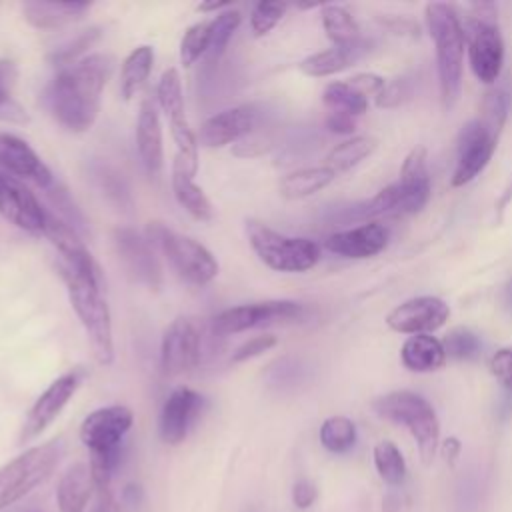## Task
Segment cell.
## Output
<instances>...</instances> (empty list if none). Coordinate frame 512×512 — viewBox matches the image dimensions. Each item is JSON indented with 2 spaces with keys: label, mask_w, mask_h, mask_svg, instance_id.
<instances>
[{
  "label": "cell",
  "mask_w": 512,
  "mask_h": 512,
  "mask_svg": "<svg viewBox=\"0 0 512 512\" xmlns=\"http://www.w3.org/2000/svg\"><path fill=\"white\" fill-rule=\"evenodd\" d=\"M112 68V56L90 54L58 70L48 86V106L60 126L70 132H86L92 128Z\"/></svg>",
  "instance_id": "obj_1"
},
{
  "label": "cell",
  "mask_w": 512,
  "mask_h": 512,
  "mask_svg": "<svg viewBox=\"0 0 512 512\" xmlns=\"http://www.w3.org/2000/svg\"><path fill=\"white\" fill-rule=\"evenodd\" d=\"M426 24L436 44L438 84L444 108H452L462 88L464 66V28L456 10L446 2H432L426 6Z\"/></svg>",
  "instance_id": "obj_2"
},
{
  "label": "cell",
  "mask_w": 512,
  "mask_h": 512,
  "mask_svg": "<svg viewBox=\"0 0 512 512\" xmlns=\"http://www.w3.org/2000/svg\"><path fill=\"white\" fill-rule=\"evenodd\" d=\"M60 276L66 282L70 304L88 336L96 362L110 366L114 362L112 318L108 304L100 294V282L96 278L80 276L64 268H60Z\"/></svg>",
  "instance_id": "obj_3"
},
{
  "label": "cell",
  "mask_w": 512,
  "mask_h": 512,
  "mask_svg": "<svg viewBox=\"0 0 512 512\" xmlns=\"http://www.w3.org/2000/svg\"><path fill=\"white\" fill-rule=\"evenodd\" d=\"M372 408L380 418L408 428L418 444L422 462H432L440 440V424L426 398L410 390H394L376 398Z\"/></svg>",
  "instance_id": "obj_4"
},
{
  "label": "cell",
  "mask_w": 512,
  "mask_h": 512,
  "mask_svg": "<svg viewBox=\"0 0 512 512\" xmlns=\"http://www.w3.org/2000/svg\"><path fill=\"white\" fill-rule=\"evenodd\" d=\"M64 454L60 438L28 448L0 468V510L12 506L46 482Z\"/></svg>",
  "instance_id": "obj_5"
},
{
  "label": "cell",
  "mask_w": 512,
  "mask_h": 512,
  "mask_svg": "<svg viewBox=\"0 0 512 512\" xmlns=\"http://www.w3.org/2000/svg\"><path fill=\"white\" fill-rule=\"evenodd\" d=\"M246 234L256 256L276 272H306L320 260V246L308 238L286 236L260 220H246Z\"/></svg>",
  "instance_id": "obj_6"
},
{
  "label": "cell",
  "mask_w": 512,
  "mask_h": 512,
  "mask_svg": "<svg viewBox=\"0 0 512 512\" xmlns=\"http://www.w3.org/2000/svg\"><path fill=\"white\" fill-rule=\"evenodd\" d=\"M150 244H156L172 268L190 284L204 286L218 276V262L198 240L166 228L162 222H150L146 228Z\"/></svg>",
  "instance_id": "obj_7"
},
{
  "label": "cell",
  "mask_w": 512,
  "mask_h": 512,
  "mask_svg": "<svg viewBox=\"0 0 512 512\" xmlns=\"http://www.w3.org/2000/svg\"><path fill=\"white\" fill-rule=\"evenodd\" d=\"M304 314V306L294 300H266V302H252L240 304L222 310L212 318V332L218 336L238 334L250 328L296 320Z\"/></svg>",
  "instance_id": "obj_8"
},
{
  "label": "cell",
  "mask_w": 512,
  "mask_h": 512,
  "mask_svg": "<svg viewBox=\"0 0 512 512\" xmlns=\"http://www.w3.org/2000/svg\"><path fill=\"white\" fill-rule=\"evenodd\" d=\"M158 102L170 120V132L178 148V156H182L192 166H198V140L194 130L188 124L182 82L176 68H168L158 82Z\"/></svg>",
  "instance_id": "obj_9"
},
{
  "label": "cell",
  "mask_w": 512,
  "mask_h": 512,
  "mask_svg": "<svg viewBox=\"0 0 512 512\" xmlns=\"http://www.w3.org/2000/svg\"><path fill=\"white\" fill-rule=\"evenodd\" d=\"M464 36L474 76L484 84H494L504 64V40L498 24H486L470 18Z\"/></svg>",
  "instance_id": "obj_10"
},
{
  "label": "cell",
  "mask_w": 512,
  "mask_h": 512,
  "mask_svg": "<svg viewBox=\"0 0 512 512\" xmlns=\"http://www.w3.org/2000/svg\"><path fill=\"white\" fill-rule=\"evenodd\" d=\"M78 382H80V378L76 372H66V374L58 376L36 398V402L30 406V410L24 418V424L20 428L18 444H26V442L34 440L56 420V416L62 412V408L68 404V400L74 396Z\"/></svg>",
  "instance_id": "obj_11"
},
{
  "label": "cell",
  "mask_w": 512,
  "mask_h": 512,
  "mask_svg": "<svg viewBox=\"0 0 512 512\" xmlns=\"http://www.w3.org/2000/svg\"><path fill=\"white\" fill-rule=\"evenodd\" d=\"M498 138H494L478 118L466 122L458 134V160L452 172V186H464L474 180L490 162L496 150Z\"/></svg>",
  "instance_id": "obj_12"
},
{
  "label": "cell",
  "mask_w": 512,
  "mask_h": 512,
  "mask_svg": "<svg viewBox=\"0 0 512 512\" xmlns=\"http://www.w3.org/2000/svg\"><path fill=\"white\" fill-rule=\"evenodd\" d=\"M200 358V336L190 318H174L162 334L160 366L166 376H178L192 370Z\"/></svg>",
  "instance_id": "obj_13"
},
{
  "label": "cell",
  "mask_w": 512,
  "mask_h": 512,
  "mask_svg": "<svg viewBox=\"0 0 512 512\" xmlns=\"http://www.w3.org/2000/svg\"><path fill=\"white\" fill-rule=\"evenodd\" d=\"M134 414L130 408L114 404L90 412L80 424V440L90 452L120 448L124 434L132 428Z\"/></svg>",
  "instance_id": "obj_14"
},
{
  "label": "cell",
  "mask_w": 512,
  "mask_h": 512,
  "mask_svg": "<svg viewBox=\"0 0 512 512\" xmlns=\"http://www.w3.org/2000/svg\"><path fill=\"white\" fill-rule=\"evenodd\" d=\"M450 306L438 296H418L388 312L386 324L400 334H430L446 324Z\"/></svg>",
  "instance_id": "obj_15"
},
{
  "label": "cell",
  "mask_w": 512,
  "mask_h": 512,
  "mask_svg": "<svg viewBox=\"0 0 512 512\" xmlns=\"http://www.w3.org/2000/svg\"><path fill=\"white\" fill-rule=\"evenodd\" d=\"M42 234L48 238V242L60 254L58 268L98 280V268H96L86 244L82 242L78 232L66 220H62L58 214L46 210Z\"/></svg>",
  "instance_id": "obj_16"
},
{
  "label": "cell",
  "mask_w": 512,
  "mask_h": 512,
  "mask_svg": "<svg viewBox=\"0 0 512 512\" xmlns=\"http://www.w3.org/2000/svg\"><path fill=\"white\" fill-rule=\"evenodd\" d=\"M258 120L260 112L254 104L226 108L202 122L196 140L206 148H222L226 144L240 142L246 136H250Z\"/></svg>",
  "instance_id": "obj_17"
},
{
  "label": "cell",
  "mask_w": 512,
  "mask_h": 512,
  "mask_svg": "<svg viewBox=\"0 0 512 512\" xmlns=\"http://www.w3.org/2000/svg\"><path fill=\"white\" fill-rule=\"evenodd\" d=\"M112 238H114L116 252H118L124 268L128 270V274L136 282H140L152 290H158V286L162 282V272H160V264L154 256L150 240L128 226L116 228Z\"/></svg>",
  "instance_id": "obj_18"
},
{
  "label": "cell",
  "mask_w": 512,
  "mask_h": 512,
  "mask_svg": "<svg viewBox=\"0 0 512 512\" xmlns=\"http://www.w3.org/2000/svg\"><path fill=\"white\" fill-rule=\"evenodd\" d=\"M0 214L26 232H42L46 208L18 178L0 172Z\"/></svg>",
  "instance_id": "obj_19"
},
{
  "label": "cell",
  "mask_w": 512,
  "mask_h": 512,
  "mask_svg": "<svg viewBox=\"0 0 512 512\" xmlns=\"http://www.w3.org/2000/svg\"><path fill=\"white\" fill-rule=\"evenodd\" d=\"M200 406H202V396L198 392L186 386L174 388L164 400V406L160 412V422H158L160 438L170 446L180 444L188 436V430Z\"/></svg>",
  "instance_id": "obj_20"
},
{
  "label": "cell",
  "mask_w": 512,
  "mask_h": 512,
  "mask_svg": "<svg viewBox=\"0 0 512 512\" xmlns=\"http://www.w3.org/2000/svg\"><path fill=\"white\" fill-rule=\"evenodd\" d=\"M0 166L14 178L32 180L40 188H48L52 184V172L34 148L26 140L8 132H0Z\"/></svg>",
  "instance_id": "obj_21"
},
{
  "label": "cell",
  "mask_w": 512,
  "mask_h": 512,
  "mask_svg": "<svg viewBox=\"0 0 512 512\" xmlns=\"http://www.w3.org/2000/svg\"><path fill=\"white\" fill-rule=\"evenodd\" d=\"M388 244V228L378 222H368L350 230L334 232L324 240L326 250L346 258H370L382 252Z\"/></svg>",
  "instance_id": "obj_22"
},
{
  "label": "cell",
  "mask_w": 512,
  "mask_h": 512,
  "mask_svg": "<svg viewBox=\"0 0 512 512\" xmlns=\"http://www.w3.org/2000/svg\"><path fill=\"white\" fill-rule=\"evenodd\" d=\"M400 190L398 214H414L424 208L430 196V176L426 166V150L422 146L414 148L400 170V180L396 182Z\"/></svg>",
  "instance_id": "obj_23"
},
{
  "label": "cell",
  "mask_w": 512,
  "mask_h": 512,
  "mask_svg": "<svg viewBox=\"0 0 512 512\" xmlns=\"http://www.w3.org/2000/svg\"><path fill=\"white\" fill-rule=\"evenodd\" d=\"M196 166L186 162L182 156L176 154L172 162V192L176 202L196 220L208 222L212 218V204L206 198L204 190L194 182Z\"/></svg>",
  "instance_id": "obj_24"
},
{
  "label": "cell",
  "mask_w": 512,
  "mask_h": 512,
  "mask_svg": "<svg viewBox=\"0 0 512 512\" xmlns=\"http://www.w3.org/2000/svg\"><path fill=\"white\" fill-rule=\"evenodd\" d=\"M136 148L144 168L150 174H158L164 160L162 146V124L156 106L150 100L140 104L138 122H136Z\"/></svg>",
  "instance_id": "obj_25"
},
{
  "label": "cell",
  "mask_w": 512,
  "mask_h": 512,
  "mask_svg": "<svg viewBox=\"0 0 512 512\" xmlns=\"http://www.w3.org/2000/svg\"><path fill=\"white\" fill-rule=\"evenodd\" d=\"M94 480L90 466L84 462L72 464L56 486V502L60 512H84L92 496Z\"/></svg>",
  "instance_id": "obj_26"
},
{
  "label": "cell",
  "mask_w": 512,
  "mask_h": 512,
  "mask_svg": "<svg viewBox=\"0 0 512 512\" xmlns=\"http://www.w3.org/2000/svg\"><path fill=\"white\" fill-rule=\"evenodd\" d=\"M366 50H368L366 40H360L352 46H332V48H326V50H320L316 54L306 56L300 62V70L306 76H312V78L332 76V74L342 72L348 66H352L358 58L364 56Z\"/></svg>",
  "instance_id": "obj_27"
},
{
  "label": "cell",
  "mask_w": 512,
  "mask_h": 512,
  "mask_svg": "<svg viewBox=\"0 0 512 512\" xmlns=\"http://www.w3.org/2000/svg\"><path fill=\"white\" fill-rule=\"evenodd\" d=\"M400 360L412 372H434L444 364L446 350L432 334H412L402 344Z\"/></svg>",
  "instance_id": "obj_28"
},
{
  "label": "cell",
  "mask_w": 512,
  "mask_h": 512,
  "mask_svg": "<svg viewBox=\"0 0 512 512\" xmlns=\"http://www.w3.org/2000/svg\"><path fill=\"white\" fill-rule=\"evenodd\" d=\"M90 8L88 2H26L24 18L30 26L38 30L60 28L76 18H80Z\"/></svg>",
  "instance_id": "obj_29"
},
{
  "label": "cell",
  "mask_w": 512,
  "mask_h": 512,
  "mask_svg": "<svg viewBox=\"0 0 512 512\" xmlns=\"http://www.w3.org/2000/svg\"><path fill=\"white\" fill-rule=\"evenodd\" d=\"M336 178V172L330 166H310V168H300L290 174H286L280 184V196L288 200H298L312 196L326 188L332 180Z\"/></svg>",
  "instance_id": "obj_30"
},
{
  "label": "cell",
  "mask_w": 512,
  "mask_h": 512,
  "mask_svg": "<svg viewBox=\"0 0 512 512\" xmlns=\"http://www.w3.org/2000/svg\"><path fill=\"white\" fill-rule=\"evenodd\" d=\"M154 64V50L152 46H138L134 48L122 62L120 70V94L124 100H130L142 84L148 80Z\"/></svg>",
  "instance_id": "obj_31"
},
{
  "label": "cell",
  "mask_w": 512,
  "mask_h": 512,
  "mask_svg": "<svg viewBox=\"0 0 512 512\" xmlns=\"http://www.w3.org/2000/svg\"><path fill=\"white\" fill-rule=\"evenodd\" d=\"M322 26L326 36L334 42V46H352L362 40L354 16L342 6H322Z\"/></svg>",
  "instance_id": "obj_32"
},
{
  "label": "cell",
  "mask_w": 512,
  "mask_h": 512,
  "mask_svg": "<svg viewBox=\"0 0 512 512\" xmlns=\"http://www.w3.org/2000/svg\"><path fill=\"white\" fill-rule=\"evenodd\" d=\"M376 146H378V142L372 136H352V138L336 144L328 152L326 166H330L334 172L348 170V168L360 164L364 158H368L376 150Z\"/></svg>",
  "instance_id": "obj_33"
},
{
  "label": "cell",
  "mask_w": 512,
  "mask_h": 512,
  "mask_svg": "<svg viewBox=\"0 0 512 512\" xmlns=\"http://www.w3.org/2000/svg\"><path fill=\"white\" fill-rule=\"evenodd\" d=\"M240 22H242L240 12L232 10V8L216 14V18L210 22V42H208V50H206V58L210 64L220 60L230 38L238 30Z\"/></svg>",
  "instance_id": "obj_34"
},
{
  "label": "cell",
  "mask_w": 512,
  "mask_h": 512,
  "mask_svg": "<svg viewBox=\"0 0 512 512\" xmlns=\"http://www.w3.org/2000/svg\"><path fill=\"white\" fill-rule=\"evenodd\" d=\"M320 442L328 452L344 454L356 442V426L346 416H330L320 426Z\"/></svg>",
  "instance_id": "obj_35"
},
{
  "label": "cell",
  "mask_w": 512,
  "mask_h": 512,
  "mask_svg": "<svg viewBox=\"0 0 512 512\" xmlns=\"http://www.w3.org/2000/svg\"><path fill=\"white\" fill-rule=\"evenodd\" d=\"M324 104L330 108V112H342L350 116H360L368 108V98L358 94L348 82H332L324 88L322 94Z\"/></svg>",
  "instance_id": "obj_36"
},
{
  "label": "cell",
  "mask_w": 512,
  "mask_h": 512,
  "mask_svg": "<svg viewBox=\"0 0 512 512\" xmlns=\"http://www.w3.org/2000/svg\"><path fill=\"white\" fill-rule=\"evenodd\" d=\"M374 466L380 478L392 486L400 484L406 476V462L398 446L390 440H382L374 446Z\"/></svg>",
  "instance_id": "obj_37"
},
{
  "label": "cell",
  "mask_w": 512,
  "mask_h": 512,
  "mask_svg": "<svg viewBox=\"0 0 512 512\" xmlns=\"http://www.w3.org/2000/svg\"><path fill=\"white\" fill-rule=\"evenodd\" d=\"M508 118V96L500 88H492L484 94L480 104V124L494 136L500 138V132Z\"/></svg>",
  "instance_id": "obj_38"
},
{
  "label": "cell",
  "mask_w": 512,
  "mask_h": 512,
  "mask_svg": "<svg viewBox=\"0 0 512 512\" xmlns=\"http://www.w3.org/2000/svg\"><path fill=\"white\" fill-rule=\"evenodd\" d=\"M210 42V22L192 24L180 42V62L190 68L200 56H206Z\"/></svg>",
  "instance_id": "obj_39"
},
{
  "label": "cell",
  "mask_w": 512,
  "mask_h": 512,
  "mask_svg": "<svg viewBox=\"0 0 512 512\" xmlns=\"http://www.w3.org/2000/svg\"><path fill=\"white\" fill-rule=\"evenodd\" d=\"M442 344H444L446 356L456 358V360H474L482 350L480 338L468 328L450 330Z\"/></svg>",
  "instance_id": "obj_40"
},
{
  "label": "cell",
  "mask_w": 512,
  "mask_h": 512,
  "mask_svg": "<svg viewBox=\"0 0 512 512\" xmlns=\"http://www.w3.org/2000/svg\"><path fill=\"white\" fill-rule=\"evenodd\" d=\"M98 38H100V30H98V28L82 30V32H80L78 36H74L70 42H66L64 46L56 48V50L52 52L50 60H52L56 66H60V68L70 66V64H74V62H78V60H80L78 56H80L86 48H90Z\"/></svg>",
  "instance_id": "obj_41"
},
{
  "label": "cell",
  "mask_w": 512,
  "mask_h": 512,
  "mask_svg": "<svg viewBox=\"0 0 512 512\" xmlns=\"http://www.w3.org/2000/svg\"><path fill=\"white\" fill-rule=\"evenodd\" d=\"M120 460V448L114 450H98V452H90V472H92V480L96 490H110V482H112V474L118 466Z\"/></svg>",
  "instance_id": "obj_42"
},
{
  "label": "cell",
  "mask_w": 512,
  "mask_h": 512,
  "mask_svg": "<svg viewBox=\"0 0 512 512\" xmlns=\"http://www.w3.org/2000/svg\"><path fill=\"white\" fill-rule=\"evenodd\" d=\"M288 4L284 2H258L250 14V30L254 36H266L284 16Z\"/></svg>",
  "instance_id": "obj_43"
},
{
  "label": "cell",
  "mask_w": 512,
  "mask_h": 512,
  "mask_svg": "<svg viewBox=\"0 0 512 512\" xmlns=\"http://www.w3.org/2000/svg\"><path fill=\"white\" fill-rule=\"evenodd\" d=\"M12 66L6 62H0V118L2 120H14L24 122L26 114L24 110L12 100L10 96V82H12Z\"/></svg>",
  "instance_id": "obj_44"
},
{
  "label": "cell",
  "mask_w": 512,
  "mask_h": 512,
  "mask_svg": "<svg viewBox=\"0 0 512 512\" xmlns=\"http://www.w3.org/2000/svg\"><path fill=\"white\" fill-rule=\"evenodd\" d=\"M412 94V82L408 78H394L388 82L382 92L376 96V106L378 108H396L402 102H406Z\"/></svg>",
  "instance_id": "obj_45"
},
{
  "label": "cell",
  "mask_w": 512,
  "mask_h": 512,
  "mask_svg": "<svg viewBox=\"0 0 512 512\" xmlns=\"http://www.w3.org/2000/svg\"><path fill=\"white\" fill-rule=\"evenodd\" d=\"M278 344V338L272 336V334H260V336H254L250 338L248 342H244L242 346H238L232 354V362L238 364V362H246L254 356H260L262 352L274 348Z\"/></svg>",
  "instance_id": "obj_46"
},
{
  "label": "cell",
  "mask_w": 512,
  "mask_h": 512,
  "mask_svg": "<svg viewBox=\"0 0 512 512\" xmlns=\"http://www.w3.org/2000/svg\"><path fill=\"white\" fill-rule=\"evenodd\" d=\"M488 368L492 376L508 390H512V348H500L490 356Z\"/></svg>",
  "instance_id": "obj_47"
},
{
  "label": "cell",
  "mask_w": 512,
  "mask_h": 512,
  "mask_svg": "<svg viewBox=\"0 0 512 512\" xmlns=\"http://www.w3.org/2000/svg\"><path fill=\"white\" fill-rule=\"evenodd\" d=\"M358 94H362L364 98L368 96H378L382 92V88L386 86L384 78L378 76V74H372V72H360V74H354L352 78L346 80Z\"/></svg>",
  "instance_id": "obj_48"
},
{
  "label": "cell",
  "mask_w": 512,
  "mask_h": 512,
  "mask_svg": "<svg viewBox=\"0 0 512 512\" xmlns=\"http://www.w3.org/2000/svg\"><path fill=\"white\" fill-rule=\"evenodd\" d=\"M380 22L394 34H418V24L408 16H382Z\"/></svg>",
  "instance_id": "obj_49"
},
{
  "label": "cell",
  "mask_w": 512,
  "mask_h": 512,
  "mask_svg": "<svg viewBox=\"0 0 512 512\" xmlns=\"http://www.w3.org/2000/svg\"><path fill=\"white\" fill-rule=\"evenodd\" d=\"M326 128L334 134H352L356 128L354 116L342 112H330L326 118Z\"/></svg>",
  "instance_id": "obj_50"
},
{
  "label": "cell",
  "mask_w": 512,
  "mask_h": 512,
  "mask_svg": "<svg viewBox=\"0 0 512 512\" xmlns=\"http://www.w3.org/2000/svg\"><path fill=\"white\" fill-rule=\"evenodd\" d=\"M292 500L298 508H308L316 500V488L308 480H298L292 488Z\"/></svg>",
  "instance_id": "obj_51"
},
{
  "label": "cell",
  "mask_w": 512,
  "mask_h": 512,
  "mask_svg": "<svg viewBox=\"0 0 512 512\" xmlns=\"http://www.w3.org/2000/svg\"><path fill=\"white\" fill-rule=\"evenodd\" d=\"M92 512H120V506L116 504L112 490H100L98 492V502Z\"/></svg>",
  "instance_id": "obj_52"
},
{
  "label": "cell",
  "mask_w": 512,
  "mask_h": 512,
  "mask_svg": "<svg viewBox=\"0 0 512 512\" xmlns=\"http://www.w3.org/2000/svg\"><path fill=\"white\" fill-rule=\"evenodd\" d=\"M442 454H444L446 462L452 466V464L456 462L458 454H460V442H458V438H448V440H444V444H442Z\"/></svg>",
  "instance_id": "obj_53"
},
{
  "label": "cell",
  "mask_w": 512,
  "mask_h": 512,
  "mask_svg": "<svg viewBox=\"0 0 512 512\" xmlns=\"http://www.w3.org/2000/svg\"><path fill=\"white\" fill-rule=\"evenodd\" d=\"M122 500L130 506H136L142 500V488L138 484H126L122 490Z\"/></svg>",
  "instance_id": "obj_54"
},
{
  "label": "cell",
  "mask_w": 512,
  "mask_h": 512,
  "mask_svg": "<svg viewBox=\"0 0 512 512\" xmlns=\"http://www.w3.org/2000/svg\"><path fill=\"white\" fill-rule=\"evenodd\" d=\"M230 2H202L198 4V10L200 12H214V10H222V8H228Z\"/></svg>",
  "instance_id": "obj_55"
},
{
  "label": "cell",
  "mask_w": 512,
  "mask_h": 512,
  "mask_svg": "<svg viewBox=\"0 0 512 512\" xmlns=\"http://www.w3.org/2000/svg\"><path fill=\"white\" fill-rule=\"evenodd\" d=\"M504 304L512 310V280L508 282V286H506V290H504Z\"/></svg>",
  "instance_id": "obj_56"
},
{
  "label": "cell",
  "mask_w": 512,
  "mask_h": 512,
  "mask_svg": "<svg viewBox=\"0 0 512 512\" xmlns=\"http://www.w3.org/2000/svg\"><path fill=\"white\" fill-rule=\"evenodd\" d=\"M510 200H512V184H510V188H508V190H506V194H504V196H502V200H500V204H498V208H500V210H504V206H506V204H508V202H510Z\"/></svg>",
  "instance_id": "obj_57"
}]
</instances>
